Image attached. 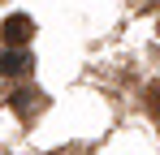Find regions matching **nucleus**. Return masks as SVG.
Instances as JSON below:
<instances>
[{
	"instance_id": "nucleus-4",
	"label": "nucleus",
	"mask_w": 160,
	"mask_h": 155,
	"mask_svg": "<svg viewBox=\"0 0 160 155\" xmlns=\"http://www.w3.org/2000/svg\"><path fill=\"white\" fill-rule=\"evenodd\" d=\"M147 112L160 121V82H152V86H147Z\"/></svg>"
},
{
	"instance_id": "nucleus-3",
	"label": "nucleus",
	"mask_w": 160,
	"mask_h": 155,
	"mask_svg": "<svg viewBox=\"0 0 160 155\" xmlns=\"http://www.w3.org/2000/svg\"><path fill=\"white\" fill-rule=\"evenodd\" d=\"M39 103H43V95H39V91H13V108H18L22 116H30Z\"/></svg>"
},
{
	"instance_id": "nucleus-1",
	"label": "nucleus",
	"mask_w": 160,
	"mask_h": 155,
	"mask_svg": "<svg viewBox=\"0 0 160 155\" xmlns=\"http://www.w3.org/2000/svg\"><path fill=\"white\" fill-rule=\"evenodd\" d=\"M30 35H35V22H30L26 13H13V17H4V26H0V39H4L9 48L30 43Z\"/></svg>"
},
{
	"instance_id": "nucleus-2",
	"label": "nucleus",
	"mask_w": 160,
	"mask_h": 155,
	"mask_svg": "<svg viewBox=\"0 0 160 155\" xmlns=\"http://www.w3.org/2000/svg\"><path fill=\"white\" fill-rule=\"evenodd\" d=\"M30 65H35V60H30V52H22V48H13V52L0 56V73L4 78H26Z\"/></svg>"
}]
</instances>
